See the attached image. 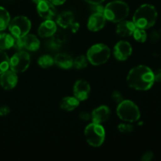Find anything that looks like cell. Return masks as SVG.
Segmentation results:
<instances>
[{
	"label": "cell",
	"mask_w": 161,
	"mask_h": 161,
	"mask_svg": "<svg viewBox=\"0 0 161 161\" xmlns=\"http://www.w3.org/2000/svg\"><path fill=\"white\" fill-rule=\"evenodd\" d=\"M129 86L137 91H148L155 83L154 72L146 65H138L130 69L127 76Z\"/></svg>",
	"instance_id": "6da1fadb"
},
{
	"label": "cell",
	"mask_w": 161,
	"mask_h": 161,
	"mask_svg": "<svg viewBox=\"0 0 161 161\" xmlns=\"http://www.w3.org/2000/svg\"><path fill=\"white\" fill-rule=\"evenodd\" d=\"M157 15V11L153 6L150 4H143L136 9L132 21L136 28L148 29L155 25Z\"/></svg>",
	"instance_id": "7a4b0ae2"
},
{
	"label": "cell",
	"mask_w": 161,
	"mask_h": 161,
	"mask_svg": "<svg viewBox=\"0 0 161 161\" xmlns=\"http://www.w3.org/2000/svg\"><path fill=\"white\" fill-rule=\"evenodd\" d=\"M103 14L106 20L113 23H119L127 17L129 14V6L124 2L115 0L105 6Z\"/></svg>",
	"instance_id": "3957f363"
},
{
	"label": "cell",
	"mask_w": 161,
	"mask_h": 161,
	"mask_svg": "<svg viewBox=\"0 0 161 161\" xmlns=\"http://www.w3.org/2000/svg\"><path fill=\"white\" fill-rule=\"evenodd\" d=\"M116 114L121 120L127 123H135L141 117L138 105L130 100H124L116 108Z\"/></svg>",
	"instance_id": "277c9868"
},
{
	"label": "cell",
	"mask_w": 161,
	"mask_h": 161,
	"mask_svg": "<svg viewBox=\"0 0 161 161\" xmlns=\"http://www.w3.org/2000/svg\"><path fill=\"white\" fill-rule=\"evenodd\" d=\"M111 55V50L107 45L97 43L91 46L86 53V58L91 64L99 66L108 61Z\"/></svg>",
	"instance_id": "5b68a950"
},
{
	"label": "cell",
	"mask_w": 161,
	"mask_h": 161,
	"mask_svg": "<svg viewBox=\"0 0 161 161\" xmlns=\"http://www.w3.org/2000/svg\"><path fill=\"white\" fill-rule=\"evenodd\" d=\"M84 136L86 142L93 147H99L105 139V130L100 124H88L84 130Z\"/></svg>",
	"instance_id": "8992f818"
},
{
	"label": "cell",
	"mask_w": 161,
	"mask_h": 161,
	"mask_svg": "<svg viewBox=\"0 0 161 161\" xmlns=\"http://www.w3.org/2000/svg\"><path fill=\"white\" fill-rule=\"evenodd\" d=\"M31 28V22L25 16H17L10 20L9 24V31L14 37H24L28 34Z\"/></svg>",
	"instance_id": "52a82bcc"
},
{
	"label": "cell",
	"mask_w": 161,
	"mask_h": 161,
	"mask_svg": "<svg viewBox=\"0 0 161 161\" xmlns=\"http://www.w3.org/2000/svg\"><path fill=\"white\" fill-rule=\"evenodd\" d=\"M31 64V58L28 53L20 50L14 53L9 59V68L16 73L25 72Z\"/></svg>",
	"instance_id": "ba28073f"
},
{
	"label": "cell",
	"mask_w": 161,
	"mask_h": 161,
	"mask_svg": "<svg viewBox=\"0 0 161 161\" xmlns=\"http://www.w3.org/2000/svg\"><path fill=\"white\" fill-rule=\"evenodd\" d=\"M132 53V47L127 41H119L113 47V55L118 61H127Z\"/></svg>",
	"instance_id": "9c48e42d"
},
{
	"label": "cell",
	"mask_w": 161,
	"mask_h": 161,
	"mask_svg": "<svg viewBox=\"0 0 161 161\" xmlns=\"http://www.w3.org/2000/svg\"><path fill=\"white\" fill-rule=\"evenodd\" d=\"M36 9L39 17L45 20H53L56 16V9L54 5L49 0H41L37 3Z\"/></svg>",
	"instance_id": "30bf717a"
},
{
	"label": "cell",
	"mask_w": 161,
	"mask_h": 161,
	"mask_svg": "<svg viewBox=\"0 0 161 161\" xmlns=\"http://www.w3.org/2000/svg\"><path fill=\"white\" fill-rule=\"evenodd\" d=\"M73 94L80 102L86 101L91 94V86L89 83L84 80H77L73 86Z\"/></svg>",
	"instance_id": "8fae6325"
},
{
	"label": "cell",
	"mask_w": 161,
	"mask_h": 161,
	"mask_svg": "<svg viewBox=\"0 0 161 161\" xmlns=\"http://www.w3.org/2000/svg\"><path fill=\"white\" fill-rule=\"evenodd\" d=\"M18 77L14 71L6 70L0 75V85L5 90H12L17 86Z\"/></svg>",
	"instance_id": "7c38bea8"
},
{
	"label": "cell",
	"mask_w": 161,
	"mask_h": 161,
	"mask_svg": "<svg viewBox=\"0 0 161 161\" xmlns=\"http://www.w3.org/2000/svg\"><path fill=\"white\" fill-rule=\"evenodd\" d=\"M106 18L102 13H93L88 19L87 28L91 31H98L105 27Z\"/></svg>",
	"instance_id": "4fadbf2b"
},
{
	"label": "cell",
	"mask_w": 161,
	"mask_h": 161,
	"mask_svg": "<svg viewBox=\"0 0 161 161\" xmlns=\"http://www.w3.org/2000/svg\"><path fill=\"white\" fill-rule=\"evenodd\" d=\"M111 115V110L106 105H101L94 108L91 113V119L93 123L102 124L108 120Z\"/></svg>",
	"instance_id": "5bb4252c"
},
{
	"label": "cell",
	"mask_w": 161,
	"mask_h": 161,
	"mask_svg": "<svg viewBox=\"0 0 161 161\" xmlns=\"http://www.w3.org/2000/svg\"><path fill=\"white\" fill-rule=\"evenodd\" d=\"M57 31V23L53 20H46L38 28V34L42 38L51 37Z\"/></svg>",
	"instance_id": "9a60e30c"
},
{
	"label": "cell",
	"mask_w": 161,
	"mask_h": 161,
	"mask_svg": "<svg viewBox=\"0 0 161 161\" xmlns=\"http://www.w3.org/2000/svg\"><path fill=\"white\" fill-rule=\"evenodd\" d=\"M135 29H136V26L133 21L124 20L119 22L116 26V32L120 37H128L133 35Z\"/></svg>",
	"instance_id": "2e32d148"
},
{
	"label": "cell",
	"mask_w": 161,
	"mask_h": 161,
	"mask_svg": "<svg viewBox=\"0 0 161 161\" xmlns=\"http://www.w3.org/2000/svg\"><path fill=\"white\" fill-rule=\"evenodd\" d=\"M75 22V16L71 11H64L58 16L56 20L57 25L63 28H71Z\"/></svg>",
	"instance_id": "e0dca14e"
},
{
	"label": "cell",
	"mask_w": 161,
	"mask_h": 161,
	"mask_svg": "<svg viewBox=\"0 0 161 161\" xmlns=\"http://www.w3.org/2000/svg\"><path fill=\"white\" fill-rule=\"evenodd\" d=\"M53 60L55 64L62 69H69L73 66V59L67 53H58Z\"/></svg>",
	"instance_id": "ac0fdd59"
},
{
	"label": "cell",
	"mask_w": 161,
	"mask_h": 161,
	"mask_svg": "<svg viewBox=\"0 0 161 161\" xmlns=\"http://www.w3.org/2000/svg\"><path fill=\"white\" fill-rule=\"evenodd\" d=\"M24 49L29 51H36L40 47V42L35 35L27 34L23 37Z\"/></svg>",
	"instance_id": "d6986e66"
},
{
	"label": "cell",
	"mask_w": 161,
	"mask_h": 161,
	"mask_svg": "<svg viewBox=\"0 0 161 161\" xmlns=\"http://www.w3.org/2000/svg\"><path fill=\"white\" fill-rule=\"evenodd\" d=\"M79 105H80V101L75 96L74 97H72V96H68V97H64L61 100V104H60V107L63 110L71 112L72 110L75 109L79 106Z\"/></svg>",
	"instance_id": "ffe728a7"
},
{
	"label": "cell",
	"mask_w": 161,
	"mask_h": 161,
	"mask_svg": "<svg viewBox=\"0 0 161 161\" xmlns=\"http://www.w3.org/2000/svg\"><path fill=\"white\" fill-rule=\"evenodd\" d=\"M65 36L63 33L56 31L51 36V39L50 41L49 46L53 50H58V49H59L64 44V42H65Z\"/></svg>",
	"instance_id": "44dd1931"
},
{
	"label": "cell",
	"mask_w": 161,
	"mask_h": 161,
	"mask_svg": "<svg viewBox=\"0 0 161 161\" xmlns=\"http://www.w3.org/2000/svg\"><path fill=\"white\" fill-rule=\"evenodd\" d=\"M14 37L11 34L2 33L0 35V50H6L14 47Z\"/></svg>",
	"instance_id": "7402d4cb"
},
{
	"label": "cell",
	"mask_w": 161,
	"mask_h": 161,
	"mask_svg": "<svg viewBox=\"0 0 161 161\" xmlns=\"http://www.w3.org/2000/svg\"><path fill=\"white\" fill-rule=\"evenodd\" d=\"M10 21L9 12L3 6H0V31L6 29Z\"/></svg>",
	"instance_id": "603a6c76"
},
{
	"label": "cell",
	"mask_w": 161,
	"mask_h": 161,
	"mask_svg": "<svg viewBox=\"0 0 161 161\" xmlns=\"http://www.w3.org/2000/svg\"><path fill=\"white\" fill-rule=\"evenodd\" d=\"M9 68V58L5 50H0V75Z\"/></svg>",
	"instance_id": "cb8c5ba5"
},
{
	"label": "cell",
	"mask_w": 161,
	"mask_h": 161,
	"mask_svg": "<svg viewBox=\"0 0 161 161\" xmlns=\"http://www.w3.org/2000/svg\"><path fill=\"white\" fill-rule=\"evenodd\" d=\"M38 64L42 69H48L54 64V60L50 55L45 54L38 59Z\"/></svg>",
	"instance_id": "d4e9b609"
},
{
	"label": "cell",
	"mask_w": 161,
	"mask_h": 161,
	"mask_svg": "<svg viewBox=\"0 0 161 161\" xmlns=\"http://www.w3.org/2000/svg\"><path fill=\"white\" fill-rule=\"evenodd\" d=\"M88 60L84 55H80L73 60V66L76 69H83L87 67Z\"/></svg>",
	"instance_id": "484cf974"
},
{
	"label": "cell",
	"mask_w": 161,
	"mask_h": 161,
	"mask_svg": "<svg viewBox=\"0 0 161 161\" xmlns=\"http://www.w3.org/2000/svg\"><path fill=\"white\" fill-rule=\"evenodd\" d=\"M134 39L138 42H145L147 39V33L145 31V29L136 28L133 33Z\"/></svg>",
	"instance_id": "4316f807"
},
{
	"label": "cell",
	"mask_w": 161,
	"mask_h": 161,
	"mask_svg": "<svg viewBox=\"0 0 161 161\" xmlns=\"http://www.w3.org/2000/svg\"><path fill=\"white\" fill-rule=\"evenodd\" d=\"M118 130H119V131L121 132V133L127 134L133 131L134 127L132 124H130V123L125 122L122 123V124L118 125Z\"/></svg>",
	"instance_id": "83f0119b"
},
{
	"label": "cell",
	"mask_w": 161,
	"mask_h": 161,
	"mask_svg": "<svg viewBox=\"0 0 161 161\" xmlns=\"http://www.w3.org/2000/svg\"><path fill=\"white\" fill-rule=\"evenodd\" d=\"M17 50L20 51V50H24V42H23V37L16 38L14 37V47Z\"/></svg>",
	"instance_id": "f1b7e54d"
},
{
	"label": "cell",
	"mask_w": 161,
	"mask_h": 161,
	"mask_svg": "<svg viewBox=\"0 0 161 161\" xmlns=\"http://www.w3.org/2000/svg\"><path fill=\"white\" fill-rule=\"evenodd\" d=\"M112 98L113 99V101H114L115 102H116V103H120L122 101H124V97H123L122 94H121L119 91H114V92L113 93V94H112Z\"/></svg>",
	"instance_id": "f546056e"
},
{
	"label": "cell",
	"mask_w": 161,
	"mask_h": 161,
	"mask_svg": "<svg viewBox=\"0 0 161 161\" xmlns=\"http://www.w3.org/2000/svg\"><path fill=\"white\" fill-rule=\"evenodd\" d=\"M153 157V153L151 151H148L146 153H144L142 157L141 160L142 161H150Z\"/></svg>",
	"instance_id": "4dcf8cb0"
},
{
	"label": "cell",
	"mask_w": 161,
	"mask_h": 161,
	"mask_svg": "<svg viewBox=\"0 0 161 161\" xmlns=\"http://www.w3.org/2000/svg\"><path fill=\"white\" fill-rule=\"evenodd\" d=\"M92 10L94 13H102L103 14L104 13V7L103 6H102L101 4H97V5H92Z\"/></svg>",
	"instance_id": "1f68e13d"
},
{
	"label": "cell",
	"mask_w": 161,
	"mask_h": 161,
	"mask_svg": "<svg viewBox=\"0 0 161 161\" xmlns=\"http://www.w3.org/2000/svg\"><path fill=\"white\" fill-rule=\"evenodd\" d=\"M160 36L157 31H153L150 35V39L153 42H158L159 39H160Z\"/></svg>",
	"instance_id": "d6a6232c"
},
{
	"label": "cell",
	"mask_w": 161,
	"mask_h": 161,
	"mask_svg": "<svg viewBox=\"0 0 161 161\" xmlns=\"http://www.w3.org/2000/svg\"><path fill=\"white\" fill-rule=\"evenodd\" d=\"M80 118L84 121H88L89 119H91V115H90L86 112H82L80 114Z\"/></svg>",
	"instance_id": "836d02e7"
},
{
	"label": "cell",
	"mask_w": 161,
	"mask_h": 161,
	"mask_svg": "<svg viewBox=\"0 0 161 161\" xmlns=\"http://www.w3.org/2000/svg\"><path fill=\"white\" fill-rule=\"evenodd\" d=\"M10 110L7 106H2L0 107V116H4L9 114Z\"/></svg>",
	"instance_id": "e575fe53"
},
{
	"label": "cell",
	"mask_w": 161,
	"mask_h": 161,
	"mask_svg": "<svg viewBox=\"0 0 161 161\" xmlns=\"http://www.w3.org/2000/svg\"><path fill=\"white\" fill-rule=\"evenodd\" d=\"M154 79H155V82L161 83V69H158L154 72Z\"/></svg>",
	"instance_id": "d590c367"
},
{
	"label": "cell",
	"mask_w": 161,
	"mask_h": 161,
	"mask_svg": "<svg viewBox=\"0 0 161 161\" xmlns=\"http://www.w3.org/2000/svg\"><path fill=\"white\" fill-rule=\"evenodd\" d=\"M85 1L91 5H97V4H102L105 0H85Z\"/></svg>",
	"instance_id": "8d00e7d4"
},
{
	"label": "cell",
	"mask_w": 161,
	"mask_h": 161,
	"mask_svg": "<svg viewBox=\"0 0 161 161\" xmlns=\"http://www.w3.org/2000/svg\"><path fill=\"white\" fill-rule=\"evenodd\" d=\"M49 1L53 3L54 6H60V5L64 4L66 0H49Z\"/></svg>",
	"instance_id": "74e56055"
},
{
	"label": "cell",
	"mask_w": 161,
	"mask_h": 161,
	"mask_svg": "<svg viewBox=\"0 0 161 161\" xmlns=\"http://www.w3.org/2000/svg\"><path fill=\"white\" fill-rule=\"evenodd\" d=\"M79 28H80V24H79L78 22L75 21V23H74L73 25H72V26L70 28H71V31H72V32L75 33L79 30Z\"/></svg>",
	"instance_id": "f35d334b"
},
{
	"label": "cell",
	"mask_w": 161,
	"mask_h": 161,
	"mask_svg": "<svg viewBox=\"0 0 161 161\" xmlns=\"http://www.w3.org/2000/svg\"><path fill=\"white\" fill-rule=\"evenodd\" d=\"M40 1H41V0H32L33 3H36V4H37V3H39Z\"/></svg>",
	"instance_id": "ab89813d"
},
{
	"label": "cell",
	"mask_w": 161,
	"mask_h": 161,
	"mask_svg": "<svg viewBox=\"0 0 161 161\" xmlns=\"http://www.w3.org/2000/svg\"><path fill=\"white\" fill-rule=\"evenodd\" d=\"M2 34V33H1V31H0V35H1Z\"/></svg>",
	"instance_id": "60d3db41"
},
{
	"label": "cell",
	"mask_w": 161,
	"mask_h": 161,
	"mask_svg": "<svg viewBox=\"0 0 161 161\" xmlns=\"http://www.w3.org/2000/svg\"><path fill=\"white\" fill-rule=\"evenodd\" d=\"M120 1H122V0H120Z\"/></svg>",
	"instance_id": "b9f144b4"
}]
</instances>
